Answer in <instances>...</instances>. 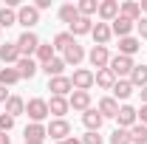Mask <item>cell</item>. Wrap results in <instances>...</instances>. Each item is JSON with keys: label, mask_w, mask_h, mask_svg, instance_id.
<instances>
[{"label": "cell", "mask_w": 147, "mask_h": 144, "mask_svg": "<svg viewBox=\"0 0 147 144\" xmlns=\"http://www.w3.org/2000/svg\"><path fill=\"white\" fill-rule=\"evenodd\" d=\"M71 85L74 90H91L93 88V71H88V68H76L71 76Z\"/></svg>", "instance_id": "5b68a950"}, {"label": "cell", "mask_w": 147, "mask_h": 144, "mask_svg": "<svg viewBox=\"0 0 147 144\" xmlns=\"http://www.w3.org/2000/svg\"><path fill=\"white\" fill-rule=\"evenodd\" d=\"M48 90L54 96H68V93H74L71 76H54V79H48Z\"/></svg>", "instance_id": "ba28073f"}, {"label": "cell", "mask_w": 147, "mask_h": 144, "mask_svg": "<svg viewBox=\"0 0 147 144\" xmlns=\"http://www.w3.org/2000/svg\"><path fill=\"white\" fill-rule=\"evenodd\" d=\"M93 82H96L99 88L110 90L113 85H116V76H113V71H110V68H102V71H96V73H93Z\"/></svg>", "instance_id": "7402d4cb"}, {"label": "cell", "mask_w": 147, "mask_h": 144, "mask_svg": "<svg viewBox=\"0 0 147 144\" xmlns=\"http://www.w3.org/2000/svg\"><path fill=\"white\" fill-rule=\"evenodd\" d=\"M127 79H130L133 88H144V85H147V65H136V68L130 71Z\"/></svg>", "instance_id": "484cf974"}, {"label": "cell", "mask_w": 147, "mask_h": 144, "mask_svg": "<svg viewBox=\"0 0 147 144\" xmlns=\"http://www.w3.org/2000/svg\"><path fill=\"white\" fill-rule=\"evenodd\" d=\"M116 122H119V127L130 130V127L139 122V113H136V108H130V105H122V108H119V113H116Z\"/></svg>", "instance_id": "9c48e42d"}, {"label": "cell", "mask_w": 147, "mask_h": 144, "mask_svg": "<svg viewBox=\"0 0 147 144\" xmlns=\"http://www.w3.org/2000/svg\"><path fill=\"white\" fill-rule=\"evenodd\" d=\"M37 59L45 65V62H51L54 59V45L51 42H40V48H37Z\"/></svg>", "instance_id": "e575fe53"}, {"label": "cell", "mask_w": 147, "mask_h": 144, "mask_svg": "<svg viewBox=\"0 0 147 144\" xmlns=\"http://www.w3.org/2000/svg\"><path fill=\"white\" fill-rule=\"evenodd\" d=\"M11 127H14V119L9 113H0V133H9Z\"/></svg>", "instance_id": "8d00e7d4"}, {"label": "cell", "mask_w": 147, "mask_h": 144, "mask_svg": "<svg viewBox=\"0 0 147 144\" xmlns=\"http://www.w3.org/2000/svg\"><path fill=\"white\" fill-rule=\"evenodd\" d=\"M0 144H11V139H9V133H0Z\"/></svg>", "instance_id": "7bdbcfd3"}, {"label": "cell", "mask_w": 147, "mask_h": 144, "mask_svg": "<svg viewBox=\"0 0 147 144\" xmlns=\"http://www.w3.org/2000/svg\"><path fill=\"white\" fill-rule=\"evenodd\" d=\"M0 31H3V28H0Z\"/></svg>", "instance_id": "c3c4849f"}, {"label": "cell", "mask_w": 147, "mask_h": 144, "mask_svg": "<svg viewBox=\"0 0 147 144\" xmlns=\"http://www.w3.org/2000/svg\"><path fill=\"white\" fill-rule=\"evenodd\" d=\"M96 14L102 17V23H113V20L119 17V0H102Z\"/></svg>", "instance_id": "8fae6325"}, {"label": "cell", "mask_w": 147, "mask_h": 144, "mask_svg": "<svg viewBox=\"0 0 147 144\" xmlns=\"http://www.w3.org/2000/svg\"><path fill=\"white\" fill-rule=\"evenodd\" d=\"M68 110H71V105H68V99H65V96H51V102H48V113H51V116L62 119Z\"/></svg>", "instance_id": "e0dca14e"}, {"label": "cell", "mask_w": 147, "mask_h": 144, "mask_svg": "<svg viewBox=\"0 0 147 144\" xmlns=\"http://www.w3.org/2000/svg\"><path fill=\"white\" fill-rule=\"evenodd\" d=\"M68 105H71V110L85 113V110L91 108V93H88V90H74L71 96H68Z\"/></svg>", "instance_id": "30bf717a"}, {"label": "cell", "mask_w": 147, "mask_h": 144, "mask_svg": "<svg viewBox=\"0 0 147 144\" xmlns=\"http://www.w3.org/2000/svg\"><path fill=\"white\" fill-rule=\"evenodd\" d=\"M110 144H133V141H130V130L116 127V130L110 133Z\"/></svg>", "instance_id": "d590c367"}, {"label": "cell", "mask_w": 147, "mask_h": 144, "mask_svg": "<svg viewBox=\"0 0 147 144\" xmlns=\"http://www.w3.org/2000/svg\"><path fill=\"white\" fill-rule=\"evenodd\" d=\"M6 113H9L11 119H17L20 113H26V102H23L20 96H9V102H6Z\"/></svg>", "instance_id": "f1b7e54d"}, {"label": "cell", "mask_w": 147, "mask_h": 144, "mask_svg": "<svg viewBox=\"0 0 147 144\" xmlns=\"http://www.w3.org/2000/svg\"><path fill=\"white\" fill-rule=\"evenodd\" d=\"M139 48H142V42H139L136 37H122V40H119V54L122 57H133Z\"/></svg>", "instance_id": "603a6c76"}, {"label": "cell", "mask_w": 147, "mask_h": 144, "mask_svg": "<svg viewBox=\"0 0 147 144\" xmlns=\"http://www.w3.org/2000/svg\"><path fill=\"white\" fill-rule=\"evenodd\" d=\"M110 71H113V76L116 79H127L130 71L136 68V62H133V57H122V54H116V57H110V65H108Z\"/></svg>", "instance_id": "6da1fadb"}, {"label": "cell", "mask_w": 147, "mask_h": 144, "mask_svg": "<svg viewBox=\"0 0 147 144\" xmlns=\"http://www.w3.org/2000/svg\"><path fill=\"white\" fill-rule=\"evenodd\" d=\"M17 23L26 26V31H31V26L40 23V11H37L34 6H20L17 9Z\"/></svg>", "instance_id": "8992f818"}, {"label": "cell", "mask_w": 147, "mask_h": 144, "mask_svg": "<svg viewBox=\"0 0 147 144\" xmlns=\"http://www.w3.org/2000/svg\"><path fill=\"white\" fill-rule=\"evenodd\" d=\"M133 26H136L133 20H127V17H122V14H119V17H116L113 23H110V31H113V34H116L119 40H122V37H130Z\"/></svg>", "instance_id": "5bb4252c"}, {"label": "cell", "mask_w": 147, "mask_h": 144, "mask_svg": "<svg viewBox=\"0 0 147 144\" xmlns=\"http://www.w3.org/2000/svg\"><path fill=\"white\" fill-rule=\"evenodd\" d=\"M136 28H139V37H142V40H147V17L139 20V23H136Z\"/></svg>", "instance_id": "f35d334b"}, {"label": "cell", "mask_w": 147, "mask_h": 144, "mask_svg": "<svg viewBox=\"0 0 147 144\" xmlns=\"http://www.w3.org/2000/svg\"><path fill=\"white\" fill-rule=\"evenodd\" d=\"M0 102H9V90L3 88V85H0Z\"/></svg>", "instance_id": "b9f144b4"}, {"label": "cell", "mask_w": 147, "mask_h": 144, "mask_svg": "<svg viewBox=\"0 0 147 144\" xmlns=\"http://www.w3.org/2000/svg\"><path fill=\"white\" fill-rule=\"evenodd\" d=\"M45 130H48V136H51L54 141H65V139L71 136V124H68L65 119H54Z\"/></svg>", "instance_id": "52a82bcc"}, {"label": "cell", "mask_w": 147, "mask_h": 144, "mask_svg": "<svg viewBox=\"0 0 147 144\" xmlns=\"http://www.w3.org/2000/svg\"><path fill=\"white\" fill-rule=\"evenodd\" d=\"M42 71L48 73V79H54V76H62V71H65V59H62V57H54L51 62H45V65H42Z\"/></svg>", "instance_id": "d4e9b609"}, {"label": "cell", "mask_w": 147, "mask_h": 144, "mask_svg": "<svg viewBox=\"0 0 147 144\" xmlns=\"http://www.w3.org/2000/svg\"><path fill=\"white\" fill-rule=\"evenodd\" d=\"M139 113V124H147V105H142V110H136Z\"/></svg>", "instance_id": "ab89813d"}, {"label": "cell", "mask_w": 147, "mask_h": 144, "mask_svg": "<svg viewBox=\"0 0 147 144\" xmlns=\"http://www.w3.org/2000/svg\"><path fill=\"white\" fill-rule=\"evenodd\" d=\"M119 14H122V17H127V20H133V23H139V20H142V6H139V3H122V6H119Z\"/></svg>", "instance_id": "cb8c5ba5"}, {"label": "cell", "mask_w": 147, "mask_h": 144, "mask_svg": "<svg viewBox=\"0 0 147 144\" xmlns=\"http://www.w3.org/2000/svg\"><path fill=\"white\" fill-rule=\"evenodd\" d=\"M54 144H62V141H54Z\"/></svg>", "instance_id": "7dc6e473"}, {"label": "cell", "mask_w": 147, "mask_h": 144, "mask_svg": "<svg viewBox=\"0 0 147 144\" xmlns=\"http://www.w3.org/2000/svg\"><path fill=\"white\" fill-rule=\"evenodd\" d=\"M99 113H102V119H116V113H119V102L113 99V96H105L102 102H99Z\"/></svg>", "instance_id": "d6986e66"}, {"label": "cell", "mask_w": 147, "mask_h": 144, "mask_svg": "<svg viewBox=\"0 0 147 144\" xmlns=\"http://www.w3.org/2000/svg\"><path fill=\"white\" fill-rule=\"evenodd\" d=\"M26 116H28L31 122H37V124H42V119H48V102H45V99H28Z\"/></svg>", "instance_id": "7a4b0ae2"}, {"label": "cell", "mask_w": 147, "mask_h": 144, "mask_svg": "<svg viewBox=\"0 0 147 144\" xmlns=\"http://www.w3.org/2000/svg\"><path fill=\"white\" fill-rule=\"evenodd\" d=\"M62 59H65V65H74V68H76V65L85 59V51H82V45H79V42H74L71 48H65V51H62Z\"/></svg>", "instance_id": "2e32d148"}, {"label": "cell", "mask_w": 147, "mask_h": 144, "mask_svg": "<svg viewBox=\"0 0 147 144\" xmlns=\"http://www.w3.org/2000/svg\"><path fill=\"white\" fill-rule=\"evenodd\" d=\"M91 34H93V40H96V45H108L110 37H113V31H110V23H96Z\"/></svg>", "instance_id": "ac0fdd59"}, {"label": "cell", "mask_w": 147, "mask_h": 144, "mask_svg": "<svg viewBox=\"0 0 147 144\" xmlns=\"http://www.w3.org/2000/svg\"><path fill=\"white\" fill-rule=\"evenodd\" d=\"M23 144H45V141H23Z\"/></svg>", "instance_id": "bcb514c9"}, {"label": "cell", "mask_w": 147, "mask_h": 144, "mask_svg": "<svg viewBox=\"0 0 147 144\" xmlns=\"http://www.w3.org/2000/svg\"><path fill=\"white\" fill-rule=\"evenodd\" d=\"M14 82H20V73H17L14 65L0 68V85H3V88H9V85H14Z\"/></svg>", "instance_id": "83f0119b"}, {"label": "cell", "mask_w": 147, "mask_h": 144, "mask_svg": "<svg viewBox=\"0 0 147 144\" xmlns=\"http://www.w3.org/2000/svg\"><path fill=\"white\" fill-rule=\"evenodd\" d=\"M82 144H105V141H102L99 133H85V136H82Z\"/></svg>", "instance_id": "74e56055"}, {"label": "cell", "mask_w": 147, "mask_h": 144, "mask_svg": "<svg viewBox=\"0 0 147 144\" xmlns=\"http://www.w3.org/2000/svg\"><path fill=\"white\" fill-rule=\"evenodd\" d=\"M88 59H91V65L96 68V71L108 68V65H110V51H108V45H93L91 54H88Z\"/></svg>", "instance_id": "277c9868"}, {"label": "cell", "mask_w": 147, "mask_h": 144, "mask_svg": "<svg viewBox=\"0 0 147 144\" xmlns=\"http://www.w3.org/2000/svg\"><path fill=\"white\" fill-rule=\"evenodd\" d=\"M74 42H76V40H74L71 31H62V34L54 37V51H65V48H71Z\"/></svg>", "instance_id": "4dcf8cb0"}, {"label": "cell", "mask_w": 147, "mask_h": 144, "mask_svg": "<svg viewBox=\"0 0 147 144\" xmlns=\"http://www.w3.org/2000/svg\"><path fill=\"white\" fill-rule=\"evenodd\" d=\"M139 6H142V11H144V14H147V0H142V3H139Z\"/></svg>", "instance_id": "f6af8a7d"}, {"label": "cell", "mask_w": 147, "mask_h": 144, "mask_svg": "<svg viewBox=\"0 0 147 144\" xmlns=\"http://www.w3.org/2000/svg\"><path fill=\"white\" fill-rule=\"evenodd\" d=\"M91 31H93V20H91V17H82V14H79V17L71 23V34H74V37L91 34Z\"/></svg>", "instance_id": "ffe728a7"}, {"label": "cell", "mask_w": 147, "mask_h": 144, "mask_svg": "<svg viewBox=\"0 0 147 144\" xmlns=\"http://www.w3.org/2000/svg\"><path fill=\"white\" fill-rule=\"evenodd\" d=\"M139 93H142V105H147V85H144L142 90H139Z\"/></svg>", "instance_id": "ee69618b"}, {"label": "cell", "mask_w": 147, "mask_h": 144, "mask_svg": "<svg viewBox=\"0 0 147 144\" xmlns=\"http://www.w3.org/2000/svg\"><path fill=\"white\" fill-rule=\"evenodd\" d=\"M17 48H20V54H23V57L37 54V48H40V37H37L34 31H23L20 40H17Z\"/></svg>", "instance_id": "3957f363"}, {"label": "cell", "mask_w": 147, "mask_h": 144, "mask_svg": "<svg viewBox=\"0 0 147 144\" xmlns=\"http://www.w3.org/2000/svg\"><path fill=\"white\" fill-rule=\"evenodd\" d=\"M20 48H17V42H6V45H0V62L3 65H17V59H20Z\"/></svg>", "instance_id": "4fadbf2b"}, {"label": "cell", "mask_w": 147, "mask_h": 144, "mask_svg": "<svg viewBox=\"0 0 147 144\" xmlns=\"http://www.w3.org/2000/svg\"><path fill=\"white\" fill-rule=\"evenodd\" d=\"M14 23H17V11L9 9V6H3V9H0V28H9V26H14Z\"/></svg>", "instance_id": "d6a6232c"}, {"label": "cell", "mask_w": 147, "mask_h": 144, "mask_svg": "<svg viewBox=\"0 0 147 144\" xmlns=\"http://www.w3.org/2000/svg\"><path fill=\"white\" fill-rule=\"evenodd\" d=\"M14 68H17L20 79H31V76H34V73L40 71V68H37V62H34V59H31V57H20V59H17V65H14Z\"/></svg>", "instance_id": "9a60e30c"}, {"label": "cell", "mask_w": 147, "mask_h": 144, "mask_svg": "<svg viewBox=\"0 0 147 144\" xmlns=\"http://www.w3.org/2000/svg\"><path fill=\"white\" fill-rule=\"evenodd\" d=\"M62 144H82V139H76V136H68V139H65Z\"/></svg>", "instance_id": "60d3db41"}, {"label": "cell", "mask_w": 147, "mask_h": 144, "mask_svg": "<svg viewBox=\"0 0 147 144\" xmlns=\"http://www.w3.org/2000/svg\"><path fill=\"white\" fill-rule=\"evenodd\" d=\"M130 141L133 144H147V124H136L130 127Z\"/></svg>", "instance_id": "1f68e13d"}, {"label": "cell", "mask_w": 147, "mask_h": 144, "mask_svg": "<svg viewBox=\"0 0 147 144\" xmlns=\"http://www.w3.org/2000/svg\"><path fill=\"white\" fill-rule=\"evenodd\" d=\"M102 122H105V119H102V113H99L96 108H88L85 113H82V124L88 127V133H99Z\"/></svg>", "instance_id": "7c38bea8"}, {"label": "cell", "mask_w": 147, "mask_h": 144, "mask_svg": "<svg viewBox=\"0 0 147 144\" xmlns=\"http://www.w3.org/2000/svg\"><path fill=\"white\" fill-rule=\"evenodd\" d=\"M76 9H79V14H82V17H91V14L99 11V3H96V0H79V3H76Z\"/></svg>", "instance_id": "836d02e7"}, {"label": "cell", "mask_w": 147, "mask_h": 144, "mask_svg": "<svg viewBox=\"0 0 147 144\" xmlns=\"http://www.w3.org/2000/svg\"><path fill=\"white\" fill-rule=\"evenodd\" d=\"M26 141H45V136H48V130H45V124H37V122H31V124L26 127Z\"/></svg>", "instance_id": "44dd1931"}, {"label": "cell", "mask_w": 147, "mask_h": 144, "mask_svg": "<svg viewBox=\"0 0 147 144\" xmlns=\"http://www.w3.org/2000/svg\"><path fill=\"white\" fill-rule=\"evenodd\" d=\"M110 90H113V99H127L136 88L130 85V79H116V85H113Z\"/></svg>", "instance_id": "4316f807"}, {"label": "cell", "mask_w": 147, "mask_h": 144, "mask_svg": "<svg viewBox=\"0 0 147 144\" xmlns=\"http://www.w3.org/2000/svg\"><path fill=\"white\" fill-rule=\"evenodd\" d=\"M76 17H79V9H76L74 3H65V6H59V20H62V23H68V26H71Z\"/></svg>", "instance_id": "f546056e"}]
</instances>
